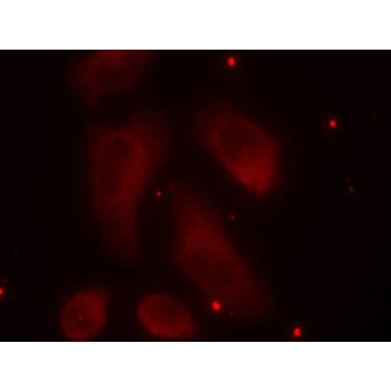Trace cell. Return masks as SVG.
<instances>
[{"label": "cell", "mask_w": 391, "mask_h": 391, "mask_svg": "<svg viewBox=\"0 0 391 391\" xmlns=\"http://www.w3.org/2000/svg\"><path fill=\"white\" fill-rule=\"evenodd\" d=\"M91 200L105 240L122 258L140 255L138 212L143 198L170 158V126L151 111L135 113L113 127L86 129Z\"/></svg>", "instance_id": "cell-1"}, {"label": "cell", "mask_w": 391, "mask_h": 391, "mask_svg": "<svg viewBox=\"0 0 391 391\" xmlns=\"http://www.w3.org/2000/svg\"><path fill=\"white\" fill-rule=\"evenodd\" d=\"M194 129L204 148L239 183L257 195L268 192L277 176V155L271 136L227 107L198 116Z\"/></svg>", "instance_id": "cell-3"}, {"label": "cell", "mask_w": 391, "mask_h": 391, "mask_svg": "<svg viewBox=\"0 0 391 391\" xmlns=\"http://www.w3.org/2000/svg\"><path fill=\"white\" fill-rule=\"evenodd\" d=\"M173 234L167 256L216 306L241 314L265 309V292L230 240L222 220L198 188L168 184Z\"/></svg>", "instance_id": "cell-2"}, {"label": "cell", "mask_w": 391, "mask_h": 391, "mask_svg": "<svg viewBox=\"0 0 391 391\" xmlns=\"http://www.w3.org/2000/svg\"><path fill=\"white\" fill-rule=\"evenodd\" d=\"M148 58L147 52L137 50L100 55L95 63V85L91 90L90 98L95 99L108 93L129 89L141 75Z\"/></svg>", "instance_id": "cell-5"}, {"label": "cell", "mask_w": 391, "mask_h": 391, "mask_svg": "<svg viewBox=\"0 0 391 391\" xmlns=\"http://www.w3.org/2000/svg\"><path fill=\"white\" fill-rule=\"evenodd\" d=\"M138 319L150 334L161 338L181 339L195 332L194 321L175 297L157 293L144 298L137 310Z\"/></svg>", "instance_id": "cell-4"}, {"label": "cell", "mask_w": 391, "mask_h": 391, "mask_svg": "<svg viewBox=\"0 0 391 391\" xmlns=\"http://www.w3.org/2000/svg\"><path fill=\"white\" fill-rule=\"evenodd\" d=\"M107 298L106 292L97 288L82 291L71 298L61 317L65 334L76 340L97 335L105 323Z\"/></svg>", "instance_id": "cell-6"}]
</instances>
